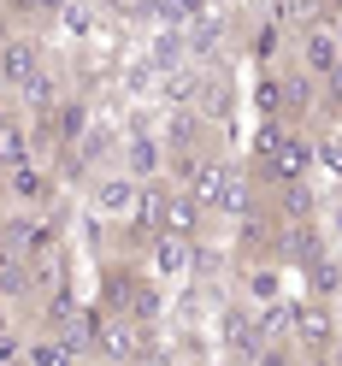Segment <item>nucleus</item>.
I'll return each instance as SVG.
<instances>
[{
  "mask_svg": "<svg viewBox=\"0 0 342 366\" xmlns=\"http://www.w3.org/2000/svg\"><path fill=\"white\" fill-rule=\"evenodd\" d=\"M254 166L271 183H301L313 172V130L295 119H266L254 136Z\"/></svg>",
  "mask_w": 342,
  "mask_h": 366,
  "instance_id": "1",
  "label": "nucleus"
},
{
  "mask_svg": "<svg viewBox=\"0 0 342 366\" xmlns=\"http://www.w3.org/2000/svg\"><path fill=\"white\" fill-rule=\"evenodd\" d=\"M207 207L183 189V183H148V195H142V231H171V237H189V242H201V231H207Z\"/></svg>",
  "mask_w": 342,
  "mask_h": 366,
  "instance_id": "2",
  "label": "nucleus"
},
{
  "mask_svg": "<svg viewBox=\"0 0 342 366\" xmlns=\"http://www.w3.org/2000/svg\"><path fill=\"white\" fill-rule=\"evenodd\" d=\"M95 360L101 366H148L154 360V331L130 313H106L95 319Z\"/></svg>",
  "mask_w": 342,
  "mask_h": 366,
  "instance_id": "3",
  "label": "nucleus"
},
{
  "mask_svg": "<svg viewBox=\"0 0 342 366\" xmlns=\"http://www.w3.org/2000/svg\"><path fill=\"white\" fill-rule=\"evenodd\" d=\"M336 337H342V325H336V302H325V295L295 302V313H289V342H295V355H301V360L325 366L331 349H336Z\"/></svg>",
  "mask_w": 342,
  "mask_h": 366,
  "instance_id": "4",
  "label": "nucleus"
},
{
  "mask_svg": "<svg viewBox=\"0 0 342 366\" xmlns=\"http://www.w3.org/2000/svg\"><path fill=\"white\" fill-rule=\"evenodd\" d=\"M142 195H148V183H142V177H130L124 166H119V172L89 177V207H95V219H106V224H130V219H142Z\"/></svg>",
  "mask_w": 342,
  "mask_h": 366,
  "instance_id": "5",
  "label": "nucleus"
},
{
  "mask_svg": "<svg viewBox=\"0 0 342 366\" xmlns=\"http://www.w3.org/2000/svg\"><path fill=\"white\" fill-rule=\"evenodd\" d=\"M48 71V54H41V41L30 30H12V36H0V89L18 101L24 89Z\"/></svg>",
  "mask_w": 342,
  "mask_h": 366,
  "instance_id": "6",
  "label": "nucleus"
},
{
  "mask_svg": "<svg viewBox=\"0 0 342 366\" xmlns=\"http://www.w3.org/2000/svg\"><path fill=\"white\" fill-rule=\"evenodd\" d=\"M101 307H106V313H130V319H142V325H154V319H159V290H154L148 272H106Z\"/></svg>",
  "mask_w": 342,
  "mask_h": 366,
  "instance_id": "7",
  "label": "nucleus"
},
{
  "mask_svg": "<svg viewBox=\"0 0 342 366\" xmlns=\"http://www.w3.org/2000/svg\"><path fill=\"white\" fill-rule=\"evenodd\" d=\"M195 254H201V248L189 237L142 231V272H148V278H195Z\"/></svg>",
  "mask_w": 342,
  "mask_h": 366,
  "instance_id": "8",
  "label": "nucleus"
},
{
  "mask_svg": "<svg viewBox=\"0 0 342 366\" xmlns=\"http://www.w3.org/2000/svg\"><path fill=\"white\" fill-rule=\"evenodd\" d=\"M0 195L12 201V207H24V213H41L54 201V166L41 154H30L24 166H12V172H0Z\"/></svg>",
  "mask_w": 342,
  "mask_h": 366,
  "instance_id": "9",
  "label": "nucleus"
},
{
  "mask_svg": "<svg viewBox=\"0 0 342 366\" xmlns=\"http://www.w3.org/2000/svg\"><path fill=\"white\" fill-rule=\"evenodd\" d=\"M295 65H301L307 77H318V83H336L342 77V41H336V30L331 24H307L301 41H295Z\"/></svg>",
  "mask_w": 342,
  "mask_h": 366,
  "instance_id": "10",
  "label": "nucleus"
},
{
  "mask_svg": "<svg viewBox=\"0 0 342 366\" xmlns=\"http://www.w3.org/2000/svg\"><path fill=\"white\" fill-rule=\"evenodd\" d=\"M89 355L77 349V342H65L59 331H41L24 342V366H83Z\"/></svg>",
  "mask_w": 342,
  "mask_h": 366,
  "instance_id": "11",
  "label": "nucleus"
},
{
  "mask_svg": "<svg viewBox=\"0 0 342 366\" xmlns=\"http://www.w3.org/2000/svg\"><path fill=\"white\" fill-rule=\"evenodd\" d=\"M159 159H166V148L154 142V130H130V142H124V172L142 177V183H154V177H159Z\"/></svg>",
  "mask_w": 342,
  "mask_h": 366,
  "instance_id": "12",
  "label": "nucleus"
},
{
  "mask_svg": "<svg viewBox=\"0 0 342 366\" xmlns=\"http://www.w3.org/2000/svg\"><path fill=\"white\" fill-rule=\"evenodd\" d=\"M313 166L342 189V124H318L313 130Z\"/></svg>",
  "mask_w": 342,
  "mask_h": 366,
  "instance_id": "13",
  "label": "nucleus"
},
{
  "mask_svg": "<svg viewBox=\"0 0 342 366\" xmlns=\"http://www.w3.org/2000/svg\"><path fill=\"white\" fill-rule=\"evenodd\" d=\"M65 0H0V12L6 18H59Z\"/></svg>",
  "mask_w": 342,
  "mask_h": 366,
  "instance_id": "14",
  "label": "nucleus"
},
{
  "mask_svg": "<svg viewBox=\"0 0 342 366\" xmlns=\"http://www.w3.org/2000/svg\"><path fill=\"white\" fill-rule=\"evenodd\" d=\"M325 366H342V337H336V349H331V360Z\"/></svg>",
  "mask_w": 342,
  "mask_h": 366,
  "instance_id": "15",
  "label": "nucleus"
},
{
  "mask_svg": "<svg viewBox=\"0 0 342 366\" xmlns=\"http://www.w3.org/2000/svg\"><path fill=\"white\" fill-rule=\"evenodd\" d=\"M325 89H331V95H342V77H336V83H325Z\"/></svg>",
  "mask_w": 342,
  "mask_h": 366,
  "instance_id": "16",
  "label": "nucleus"
},
{
  "mask_svg": "<svg viewBox=\"0 0 342 366\" xmlns=\"http://www.w3.org/2000/svg\"><path fill=\"white\" fill-rule=\"evenodd\" d=\"M295 366H313V360H295Z\"/></svg>",
  "mask_w": 342,
  "mask_h": 366,
  "instance_id": "17",
  "label": "nucleus"
}]
</instances>
